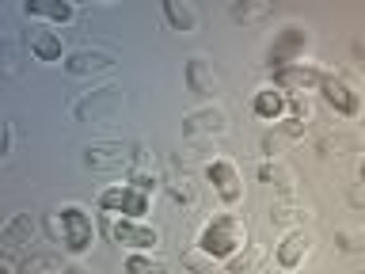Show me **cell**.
I'll return each instance as SVG.
<instances>
[{
  "mask_svg": "<svg viewBox=\"0 0 365 274\" xmlns=\"http://www.w3.org/2000/svg\"><path fill=\"white\" fill-rule=\"evenodd\" d=\"M187 84H190V91H198V96H213L217 91V73L205 57H190L187 61Z\"/></svg>",
  "mask_w": 365,
  "mask_h": 274,
  "instance_id": "obj_15",
  "label": "cell"
},
{
  "mask_svg": "<svg viewBox=\"0 0 365 274\" xmlns=\"http://www.w3.org/2000/svg\"><path fill=\"white\" fill-rule=\"evenodd\" d=\"M130 187H137V191H145V194H153V191L160 187V179H156V176H148V171H133Z\"/></svg>",
  "mask_w": 365,
  "mask_h": 274,
  "instance_id": "obj_25",
  "label": "cell"
},
{
  "mask_svg": "<svg viewBox=\"0 0 365 274\" xmlns=\"http://www.w3.org/2000/svg\"><path fill=\"white\" fill-rule=\"evenodd\" d=\"M110 233H114V240H118V244L133 248V251H148V248L160 244V228L141 225V221H133V217H114V221H110Z\"/></svg>",
  "mask_w": 365,
  "mask_h": 274,
  "instance_id": "obj_7",
  "label": "cell"
},
{
  "mask_svg": "<svg viewBox=\"0 0 365 274\" xmlns=\"http://www.w3.org/2000/svg\"><path fill=\"white\" fill-rule=\"evenodd\" d=\"M304 126H308L304 118L289 114V118H282V122H278V133H285V137H301V133H304Z\"/></svg>",
  "mask_w": 365,
  "mask_h": 274,
  "instance_id": "obj_24",
  "label": "cell"
},
{
  "mask_svg": "<svg viewBox=\"0 0 365 274\" xmlns=\"http://www.w3.org/2000/svg\"><path fill=\"white\" fill-rule=\"evenodd\" d=\"M23 274H65V270H57L53 255H31L27 263H23Z\"/></svg>",
  "mask_w": 365,
  "mask_h": 274,
  "instance_id": "obj_22",
  "label": "cell"
},
{
  "mask_svg": "<svg viewBox=\"0 0 365 274\" xmlns=\"http://www.w3.org/2000/svg\"><path fill=\"white\" fill-rule=\"evenodd\" d=\"M205 179L213 183V191L221 194V202L236 206L240 198H244V179H240L232 160H210V164H205Z\"/></svg>",
  "mask_w": 365,
  "mask_h": 274,
  "instance_id": "obj_6",
  "label": "cell"
},
{
  "mask_svg": "<svg viewBox=\"0 0 365 274\" xmlns=\"http://www.w3.org/2000/svg\"><path fill=\"white\" fill-rule=\"evenodd\" d=\"M324 84V68L308 65V61H297V65H285V68H274V88L282 91H312Z\"/></svg>",
  "mask_w": 365,
  "mask_h": 274,
  "instance_id": "obj_9",
  "label": "cell"
},
{
  "mask_svg": "<svg viewBox=\"0 0 365 274\" xmlns=\"http://www.w3.org/2000/svg\"><path fill=\"white\" fill-rule=\"evenodd\" d=\"M225 130H228V118L221 107H202L182 118V133L187 137H221Z\"/></svg>",
  "mask_w": 365,
  "mask_h": 274,
  "instance_id": "obj_11",
  "label": "cell"
},
{
  "mask_svg": "<svg viewBox=\"0 0 365 274\" xmlns=\"http://www.w3.org/2000/svg\"><path fill=\"white\" fill-rule=\"evenodd\" d=\"M361 179H365V160H361Z\"/></svg>",
  "mask_w": 365,
  "mask_h": 274,
  "instance_id": "obj_28",
  "label": "cell"
},
{
  "mask_svg": "<svg viewBox=\"0 0 365 274\" xmlns=\"http://www.w3.org/2000/svg\"><path fill=\"white\" fill-rule=\"evenodd\" d=\"M308 248H312V240H308V233H301V228H293L289 236L278 244V263L285 270H297L301 263L308 259Z\"/></svg>",
  "mask_w": 365,
  "mask_h": 274,
  "instance_id": "obj_12",
  "label": "cell"
},
{
  "mask_svg": "<svg viewBox=\"0 0 365 274\" xmlns=\"http://www.w3.org/2000/svg\"><path fill=\"white\" fill-rule=\"evenodd\" d=\"M114 65V54H103V50H76L65 57V68L73 76H88V73H99V68H110Z\"/></svg>",
  "mask_w": 365,
  "mask_h": 274,
  "instance_id": "obj_13",
  "label": "cell"
},
{
  "mask_svg": "<svg viewBox=\"0 0 365 274\" xmlns=\"http://www.w3.org/2000/svg\"><path fill=\"white\" fill-rule=\"evenodd\" d=\"M354 54H358L361 61H365V39H354Z\"/></svg>",
  "mask_w": 365,
  "mask_h": 274,
  "instance_id": "obj_26",
  "label": "cell"
},
{
  "mask_svg": "<svg viewBox=\"0 0 365 274\" xmlns=\"http://www.w3.org/2000/svg\"><path fill=\"white\" fill-rule=\"evenodd\" d=\"M31 54L38 57V61H61V39H57V31L31 34Z\"/></svg>",
  "mask_w": 365,
  "mask_h": 274,
  "instance_id": "obj_18",
  "label": "cell"
},
{
  "mask_svg": "<svg viewBox=\"0 0 365 274\" xmlns=\"http://www.w3.org/2000/svg\"><path fill=\"white\" fill-rule=\"evenodd\" d=\"M4 274H16V270H11V267H4Z\"/></svg>",
  "mask_w": 365,
  "mask_h": 274,
  "instance_id": "obj_29",
  "label": "cell"
},
{
  "mask_svg": "<svg viewBox=\"0 0 365 274\" xmlns=\"http://www.w3.org/2000/svg\"><path fill=\"white\" fill-rule=\"evenodd\" d=\"M308 42H312V34H308L304 27H297V23H289V27H282L278 34H274V42H270V68H285V65H297L304 57L308 50Z\"/></svg>",
  "mask_w": 365,
  "mask_h": 274,
  "instance_id": "obj_4",
  "label": "cell"
},
{
  "mask_svg": "<svg viewBox=\"0 0 365 274\" xmlns=\"http://www.w3.org/2000/svg\"><path fill=\"white\" fill-rule=\"evenodd\" d=\"M118 107H122V88L107 84V88L91 91L88 99H76L73 103V114H76V118H110Z\"/></svg>",
  "mask_w": 365,
  "mask_h": 274,
  "instance_id": "obj_10",
  "label": "cell"
},
{
  "mask_svg": "<svg viewBox=\"0 0 365 274\" xmlns=\"http://www.w3.org/2000/svg\"><path fill=\"white\" fill-rule=\"evenodd\" d=\"M65 274H80V270H65Z\"/></svg>",
  "mask_w": 365,
  "mask_h": 274,
  "instance_id": "obj_30",
  "label": "cell"
},
{
  "mask_svg": "<svg viewBox=\"0 0 365 274\" xmlns=\"http://www.w3.org/2000/svg\"><path fill=\"white\" fill-rule=\"evenodd\" d=\"M23 11L34 16V19H53V23H68V19L76 16V8L65 4V0H53V4H46V0H27Z\"/></svg>",
  "mask_w": 365,
  "mask_h": 274,
  "instance_id": "obj_16",
  "label": "cell"
},
{
  "mask_svg": "<svg viewBox=\"0 0 365 274\" xmlns=\"http://www.w3.org/2000/svg\"><path fill=\"white\" fill-rule=\"evenodd\" d=\"M130 164V148L122 141H96L84 148V168L91 171H122Z\"/></svg>",
  "mask_w": 365,
  "mask_h": 274,
  "instance_id": "obj_8",
  "label": "cell"
},
{
  "mask_svg": "<svg viewBox=\"0 0 365 274\" xmlns=\"http://www.w3.org/2000/svg\"><path fill=\"white\" fill-rule=\"evenodd\" d=\"M53 228H57L61 244L73 251V255H84V251H91V244H96V225H91V213L84 210V206H76V202H68V206L57 210Z\"/></svg>",
  "mask_w": 365,
  "mask_h": 274,
  "instance_id": "obj_2",
  "label": "cell"
},
{
  "mask_svg": "<svg viewBox=\"0 0 365 274\" xmlns=\"http://www.w3.org/2000/svg\"><path fill=\"white\" fill-rule=\"evenodd\" d=\"M125 274H168V263L164 259H153V255H130L125 259Z\"/></svg>",
  "mask_w": 365,
  "mask_h": 274,
  "instance_id": "obj_20",
  "label": "cell"
},
{
  "mask_svg": "<svg viewBox=\"0 0 365 274\" xmlns=\"http://www.w3.org/2000/svg\"><path fill=\"white\" fill-rule=\"evenodd\" d=\"M251 107H255L259 118H267V122H278L285 111H289V99H285V91L282 88H262L255 91V99H251Z\"/></svg>",
  "mask_w": 365,
  "mask_h": 274,
  "instance_id": "obj_14",
  "label": "cell"
},
{
  "mask_svg": "<svg viewBox=\"0 0 365 274\" xmlns=\"http://www.w3.org/2000/svg\"><path fill=\"white\" fill-rule=\"evenodd\" d=\"M319 91H324V99H327L339 114H346V118H358V114L365 111V91L354 84L350 76H342V73H324V84H319Z\"/></svg>",
  "mask_w": 365,
  "mask_h": 274,
  "instance_id": "obj_3",
  "label": "cell"
},
{
  "mask_svg": "<svg viewBox=\"0 0 365 274\" xmlns=\"http://www.w3.org/2000/svg\"><path fill=\"white\" fill-rule=\"evenodd\" d=\"M34 233H38L34 217H31V213H16V217L4 225V244H8V248H23V244H31V240H34Z\"/></svg>",
  "mask_w": 365,
  "mask_h": 274,
  "instance_id": "obj_17",
  "label": "cell"
},
{
  "mask_svg": "<svg viewBox=\"0 0 365 274\" xmlns=\"http://www.w3.org/2000/svg\"><path fill=\"white\" fill-rule=\"evenodd\" d=\"M240 248H247V225L236 213H217L198 236V251L210 259H232Z\"/></svg>",
  "mask_w": 365,
  "mask_h": 274,
  "instance_id": "obj_1",
  "label": "cell"
},
{
  "mask_svg": "<svg viewBox=\"0 0 365 274\" xmlns=\"http://www.w3.org/2000/svg\"><path fill=\"white\" fill-rule=\"evenodd\" d=\"M148 202H153V194L130 187V183H118V187H107L99 194V206L110 213H122V217H133V221H141L148 213Z\"/></svg>",
  "mask_w": 365,
  "mask_h": 274,
  "instance_id": "obj_5",
  "label": "cell"
},
{
  "mask_svg": "<svg viewBox=\"0 0 365 274\" xmlns=\"http://www.w3.org/2000/svg\"><path fill=\"white\" fill-rule=\"evenodd\" d=\"M164 16L175 31H198V11L190 4H179V0H168L164 4Z\"/></svg>",
  "mask_w": 365,
  "mask_h": 274,
  "instance_id": "obj_19",
  "label": "cell"
},
{
  "mask_svg": "<svg viewBox=\"0 0 365 274\" xmlns=\"http://www.w3.org/2000/svg\"><path fill=\"white\" fill-rule=\"evenodd\" d=\"M259 176L267 179V183L278 179V187H282V191H289V183H293V176H289V171H285L282 164H262V168H259Z\"/></svg>",
  "mask_w": 365,
  "mask_h": 274,
  "instance_id": "obj_23",
  "label": "cell"
},
{
  "mask_svg": "<svg viewBox=\"0 0 365 274\" xmlns=\"http://www.w3.org/2000/svg\"><path fill=\"white\" fill-rule=\"evenodd\" d=\"M354 240H358V244H354V248H365V228H361V233L354 236Z\"/></svg>",
  "mask_w": 365,
  "mask_h": 274,
  "instance_id": "obj_27",
  "label": "cell"
},
{
  "mask_svg": "<svg viewBox=\"0 0 365 274\" xmlns=\"http://www.w3.org/2000/svg\"><path fill=\"white\" fill-rule=\"evenodd\" d=\"M262 16H270V4H232V19L236 23H255Z\"/></svg>",
  "mask_w": 365,
  "mask_h": 274,
  "instance_id": "obj_21",
  "label": "cell"
}]
</instances>
